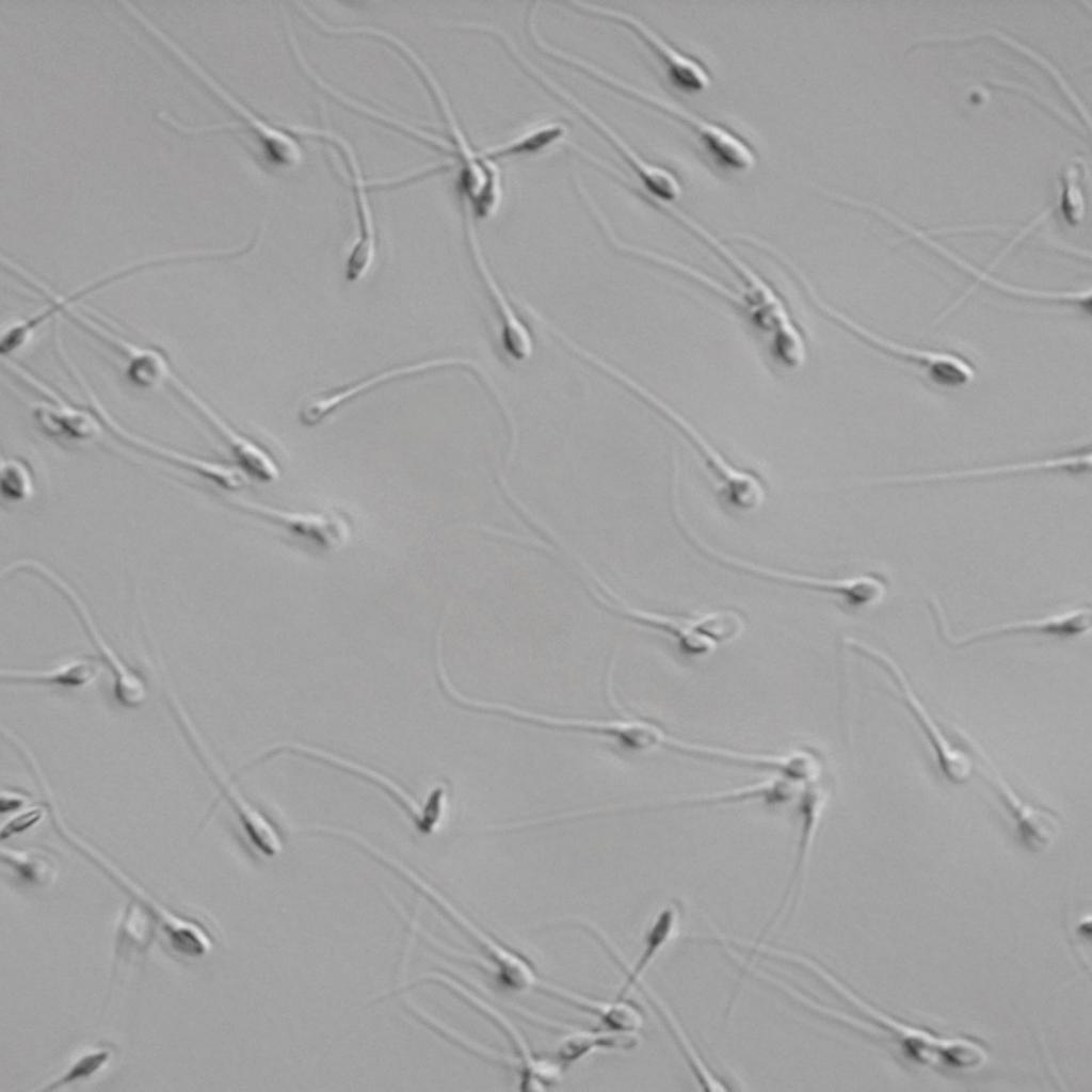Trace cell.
I'll use <instances>...</instances> for the list:
<instances>
[{
    "label": "cell",
    "mask_w": 1092,
    "mask_h": 1092,
    "mask_svg": "<svg viewBox=\"0 0 1092 1092\" xmlns=\"http://www.w3.org/2000/svg\"><path fill=\"white\" fill-rule=\"evenodd\" d=\"M449 986L477 1011L484 1014L501 1030L514 1049L515 1071L518 1076L519 1089L523 1091H544L557 1085L563 1067L555 1059L539 1057L528 1046L519 1030L495 1007L476 993L443 975L430 976Z\"/></svg>",
    "instance_id": "21"
},
{
    "label": "cell",
    "mask_w": 1092,
    "mask_h": 1092,
    "mask_svg": "<svg viewBox=\"0 0 1092 1092\" xmlns=\"http://www.w3.org/2000/svg\"><path fill=\"white\" fill-rule=\"evenodd\" d=\"M283 752L294 753L305 757H309L322 762H326L330 766H334L338 769L351 772L359 777L370 781L371 783L379 786L382 790H385L391 798H394L406 812L410 814L416 829L422 834H431L435 832L441 823L447 805V792L448 788L445 784H437L429 792L427 799L421 804L414 799L408 792L405 791L395 781L375 771L367 766L344 758L340 755L333 754L331 752L318 749L311 745H306L299 742H278L259 754L255 761L263 760L264 758L271 757L275 754Z\"/></svg>",
    "instance_id": "13"
},
{
    "label": "cell",
    "mask_w": 1092,
    "mask_h": 1092,
    "mask_svg": "<svg viewBox=\"0 0 1092 1092\" xmlns=\"http://www.w3.org/2000/svg\"><path fill=\"white\" fill-rule=\"evenodd\" d=\"M17 572H27L38 576L64 596L78 615L102 661L112 672L113 693L117 703L126 708L141 706L147 697L145 680L121 658L105 638L87 604L76 588L53 567L34 558H20L10 562L2 568L1 577Z\"/></svg>",
    "instance_id": "6"
},
{
    "label": "cell",
    "mask_w": 1092,
    "mask_h": 1092,
    "mask_svg": "<svg viewBox=\"0 0 1092 1092\" xmlns=\"http://www.w3.org/2000/svg\"><path fill=\"white\" fill-rule=\"evenodd\" d=\"M52 815L60 834L149 913L175 952L186 958H202L211 950L212 940L204 926L168 910L149 895L97 848L75 833L58 807L53 808Z\"/></svg>",
    "instance_id": "4"
},
{
    "label": "cell",
    "mask_w": 1092,
    "mask_h": 1092,
    "mask_svg": "<svg viewBox=\"0 0 1092 1092\" xmlns=\"http://www.w3.org/2000/svg\"><path fill=\"white\" fill-rule=\"evenodd\" d=\"M822 780H824V777L803 783L798 791L796 802L798 815L800 816V833L796 860L782 903L773 918H771L766 926L762 934H766L769 929L772 928L780 915H782L786 910L787 904L792 902V898L796 897L798 893V888L804 874L807 857L813 847L823 809L828 801L829 791L826 790L828 788L823 784Z\"/></svg>",
    "instance_id": "28"
},
{
    "label": "cell",
    "mask_w": 1092,
    "mask_h": 1092,
    "mask_svg": "<svg viewBox=\"0 0 1092 1092\" xmlns=\"http://www.w3.org/2000/svg\"><path fill=\"white\" fill-rule=\"evenodd\" d=\"M566 131L564 124L548 122L532 127L502 144L491 146L482 152L491 160L509 155L531 154L563 139Z\"/></svg>",
    "instance_id": "38"
},
{
    "label": "cell",
    "mask_w": 1092,
    "mask_h": 1092,
    "mask_svg": "<svg viewBox=\"0 0 1092 1092\" xmlns=\"http://www.w3.org/2000/svg\"><path fill=\"white\" fill-rule=\"evenodd\" d=\"M48 808L41 804H32L22 807L9 815L2 822L0 837L2 840L20 835L37 825L47 815Z\"/></svg>",
    "instance_id": "42"
},
{
    "label": "cell",
    "mask_w": 1092,
    "mask_h": 1092,
    "mask_svg": "<svg viewBox=\"0 0 1092 1092\" xmlns=\"http://www.w3.org/2000/svg\"><path fill=\"white\" fill-rule=\"evenodd\" d=\"M448 696L461 706L479 712L493 713L523 723L564 732H575L604 737L629 751L667 750L672 735L659 725L641 719L588 720L559 718L528 711L514 706L475 700L460 693L449 679L443 682Z\"/></svg>",
    "instance_id": "3"
},
{
    "label": "cell",
    "mask_w": 1092,
    "mask_h": 1092,
    "mask_svg": "<svg viewBox=\"0 0 1092 1092\" xmlns=\"http://www.w3.org/2000/svg\"><path fill=\"white\" fill-rule=\"evenodd\" d=\"M992 82H995V83H997V84H1002V85H1005V86H1010V87H1014V89L1016 87V89H1018V90H1022V91H1025V92H1029V93H1031V94H1032V95H1033V96H1034L1035 98H1038L1039 100H1042V101H1044V102H1047V105H1048V106H1049L1050 108H1053L1054 110H1056V111H1057V112H1058L1059 114H1061V115H1062V116H1064L1065 118H1069V121H1070L1071 123H1073V124L1077 125V124H1076V122H1075V121L1073 119V117H1072L1071 115H1069V114H1067L1066 112H1064V111H1063V110H1062L1061 108L1057 107L1056 105H1049V103H1048V100H1047V99H1045V98H1043V97L1039 96L1038 94H1035V93H1034L1033 91L1029 90L1028 87H1024V86H1022V85H1019V84H1017V83H1014V82H1007V81H998V80H992Z\"/></svg>",
    "instance_id": "44"
},
{
    "label": "cell",
    "mask_w": 1092,
    "mask_h": 1092,
    "mask_svg": "<svg viewBox=\"0 0 1092 1092\" xmlns=\"http://www.w3.org/2000/svg\"><path fill=\"white\" fill-rule=\"evenodd\" d=\"M7 363L17 375L48 397L47 401L32 404L33 417L46 435L69 441H85L100 434L102 422L96 414L94 416L75 407L28 370L10 358Z\"/></svg>",
    "instance_id": "26"
},
{
    "label": "cell",
    "mask_w": 1092,
    "mask_h": 1092,
    "mask_svg": "<svg viewBox=\"0 0 1092 1092\" xmlns=\"http://www.w3.org/2000/svg\"><path fill=\"white\" fill-rule=\"evenodd\" d=\"M679 915L680 906L677 902L664 905L657 913L645 933L639 959L630 969H627V978L619 992V997H624L632 986L641 981L644 973L672 940L679 921Z\"/></svg>",
    "instance_id": "35"
},
{
    "label": "cell",
    "mask_w": 1092,
    "mask_h": 1092,
    "mask_svg": "<svg viewBox=\"0 0 1092 1092\" xmlns=\"http://www.w3.org/2000/svg\"><path fill=\"white\" fill-rule=\"evenodd\" d=\"M844 644L855 654L868 659L889 677L900 697L931 746L943 776L954 785L968 782L973 775L971 756L954 743L930 713L902 667L887 653L860 639L847 637Z\"/></svg>",
    "instance_id": "5"
},
{
    "label": "cell",
    "mask_w": 1092,
    "mask_h": 1092,
    "mask_svg": "<svg viewBox=\"0 0 1092 1092\" xmlns=\"http://www.w3.org/2000/svg\"><path fill=\"white\" fill-rule=\"evenodd\" d=\"M112 1058V1049L108 1046H95L85 1049L58 1076L50 1081L44 1091H53L64 1086L78 1082L99 1073Z\"/></svg>",
    "instance_id": "41"
},
{
    "label": "cell",
    "mask_w": 1092,
    "mask_h": 1092,
    "mask_svg": "<svg viewBox=\"0 0 1092 1092\" xmlns=\"http://www.w3.org/2000/svg\"><path fill=\"white\" fill-rule=\"evenodd\" d=\"M171 705L177 717L180 726L187 735L192 748L208 773L214 780L224 797L236 812L242 828L254 845V847L268 857L278 855L283 850V842L274 825L254 807L239 791L237 786L228 777L224 769L212 756L200 733L197 730L191 717L180 701L171 694Z\"/></svg>",
    "instance_id": "15"
},
{
    "label": "cell",
    "mask_w": 1092,
    "mask_h": 1092,
    "mask_svg": "<svg viewBox=\"0 0 1092 1092\" xmlns=\"http://www.w3.org/2000/svg\"><path fill=\"white\" fill-rule=\"evenodd\" d=\"M131 16L142 27L161 43L170 52L189 70L206 89L221 100L228 109L242 119L247 128L253 130L261 143L270 160L282 166H295L302 161L303 151L294 138L282 129L271 126L264 119L255 114L223 84L218 81L205 67L191 55L173 37L167 35L154 21L148 19L144 13L134 9Z\"/></svg>",
    "instance_id": "8"
},
{
    "label": "cell",
    "mask_w": 1092,
    "mask_h": 1092,
    "mask_svg": "<svg viewBox=\"0 0 1092 1092\" xmlns=\"http://www.w3.org/2000/svg\"><path fill=\"white\" fill-rule=\"evenodd\" d=\"M101 663L91 657H76L44 670L2 669L1 679L14 684L82 688L97 679Z\"/></svg>",
    "instance_id": "33"
},
{
    "label": "cell",
    "mask_w": 1092,
    "mask_h": 1092,
    "mask_svg": "<svg viewBox=\"0 0 1092 1092\" xmlns=\"http://www.w3.org/2000/svg\"><path fill=\"white\" fill-rule=\"evenodd\" d=\"M287 127L294 132L314 135L335 143L348 161L355 195L357 238L347 258L344 276L348 282L356 283L363 279L373 266L376 255V232L371 207L366 194L365 180L355 152L350 143L333 130L305 125H287Z\"/></svg>",
    "instance_id": "20"
},
{
    "label": "cell",
    "mask_w": 1092,
    "mask_h": 1092,
    "mask_svg": "<svg viewBox=\"0 0 1092 1092\" xmlns=\"http://www.w3.org/2000/svg\"><path fill=\"white\" fill-rule=\"evenodd\" d=\"M488 32L500 38L511 54L532 76H534L541 83L562 100L566 101V103L577 110L584 118L595 126L613 146L616 147L617 151L624 156L625 160L633 168L644 187L654 197L658 198L657 202L669 203L681 194L680 181L673 172L644 159L594 111L551 79L539 66L532 63L530 59L519 50L505 31L494 25L488 28Z\"/></svg>",
    "instance_id": "12"
},
{
    "label": "cell",
    "mask_w": 1092,
    "mask_h": 1092,
    "mask_svg": "<svg viewBox=\"0 0 1092 1092\" xmlns=\"http://www.w3.org/2000/svg\"><path fill=\"white\" fill-rule=\"evenodd\" d=\"M614 245L622 251L652 260L656 263H659L662 267L669 268L679 273L685 277L694 280L698 285H702L703 287L709 289L711 292L722 296L723 299L727 300L728 302L736 305L745 312L746 302L740 291L730 289L720 280L716 279L713 276L701 271L700 269L694 268L693 266H690L671 256L663 255L638 245L626 243L621 239H617L614 242Z\"/></svg>",
    "instance_id": "36"
},
{
    "label": "cell",
    "mask_w": 1092,
    "mask_h": 1092,
    "mask_svg": "<svg viewBox=\"0 0 1092 1092\" xmlns=\"http://www.w3.org/2000/svg\"><path fill=\"white\" fill-rule=\"evenodd\" d=\"M470 214L471 213L466 210V225L470 248L478 270L480 271L481 276L483 277L489 292L492 293L494 300L496 301L501 311V316L504 321V328L502 331V340L504 343V348L508 351V353L515 359H528L533 354V342L531 335L527 327L515 315L512 306L509 304L507 298L504 296L503 291L495 280V277L493 276L492 272L489 271L484 255L482 253L478 235Z\"/></svg>",
    "instance_id": "31"
},
{
    "label": "cell",
    "mask_w": 1092,
    "mask_h": 1092,
    "mask_svg": "<svg viewBox=\"0 0 1092 1092\" xmlns=\"http://www.w3.org/2000/svg\"><path fill=\"white\" fill-rule=\"evenodd\" d=\"M0 489L2 498L12 503L30 500L35 492V481L29 463L18 456L2 457Z\"/></svg>",
    "instance_id": "40"
},
{
    "label": "cell",
    "mask_w": 1092,
    "mask_h": 1092,
    "mask_svg": "<svg viewBox=\"0 0 1092 1092\" xmlns=\"http://www.w3.org/2000/svg\"><path fill=\"white\" fill-rule=\"evenodd\" d=\"M1 861L26 885L44 884L53 871L50 860L36 850L2 847Z\"/></svg>",
    "instance_id": "39"
},
{
    "label": "cell",
    "mask_w": 1092,
    "mask_h": 1092,
    "mask_svg": "<svg viewBox=\"0 0 1092 1092\" xmlns=\"http://www.w3.org/2000/svg\"><path fill=\"white\" fill-rule=\"evenodd\" d=\"M66 311L76 323L112 343L123 353L126 363V376L133 385L149 389L159 387L166 382L170 383L174 372L162 352L127 340L75 307H70Z\"/></svg>",
    "instance_id": "27"
},
{
    "label": "cell",
    "mask_w": 1092,
    "mask_h": 1092,
    "mask_svg": "<svg viewBox=\"0 0 1092 1092\" xmlns=\"http://www.w3.org/2000/svg\"><path fill=\"white\" fill-rule=\"evenodd\" d=\"M449 366H467L473 368L484 379L494 394L498 392L499 389L495 385L494 381L477 360L468 357L445 356L395 366L362 379L355 383L314 396L301 406L298 414L299 420L304 427H316L342 405L372 389H375L376 387H381L396 380L410 378L430 370Z\"/></svg>",
    "instance_id": "16"
},
{
    "label": "cell",
    "mask_w": 1092,
    "mask_h": 1092,
    "mask_svg": "<svg viewBox=\"0 0 1092 1092\" xmlns=\"http://www.w3.org/2000/svg\"><path fill=\"white\" fill-rule=\"evenodd\" d=\"M624 608L636 621L669 636L682 654L691 657L713 653L719 644L736 640L745 629L744 616L735 609L673 614Z\"/></svg>",
    "instance_id": "11"
},
{
    "label": "cell",
    "mask_w": 1092,
    "mask_h": 1092,
    "mask_svg": "<svg viewBox=\"0 0 1092 1092\" xmlns=\"http://www.w3.org/2000/svg\"><path fill=\"white\" fill-rule=\"evenodd\" d=\"M674 516L685 539L704 557L717 564L753 578L772 581L792 588L824 593L836 597L853 609L880 604L888 590V579L883 574L863 573L842 577H822L791 573L762 565L717 549L703 540L686 520L679 505L675 503Z\"/></svg>",
    "instance_id": "1"
},
{
    "label": "cell",
    "mask_w": 1092,
    "mask_h": 1092,
    "mask_svg": "<svg viewBox=\"0 0 1092 1092\" xmlns=\"http://www.w3.org/2000/svg\"><path fill=\"white\" fill-rule=\"evenodd\" d=\"M801 785L785 777L772 775L766 781L741 788L682 798L672 803L671 806L688 808L748 801H760L770 805L785 804L796 800Z\"/></svg>",
    "instance_id": "32"
},
{
    "label": "cell",
    "mask_w": 1092,
    "mask_h": 1092,
    "mask_svg": "<svg viewBox=\"0 0 1092 1092\" xmlns=\"http://www.w3.org/2000/svg\"><path fill=\"white\" fill-rule=\"evenodd\" d=\"M31 803L30 797L19 790L3 789L0 798V813L12 814Z\"/></svg>",
    "instance_id": "43"
},
{
    "label": "cell",
    "mask_w": 1092,
    "mask_h": 1092,
    "mask_svg": "<svg viewBox=\"0 0 1092 1092\" xmlns=\"http://www.w3.org/2000/svg\"><path fill=\"white\" fill-rule=\"evenodd\" d=\"M649 404L668 418L694 448L727 504L741 512H752L762 505L767 492L758 473L730 462L692 421L659 396H652Z\"/></svg>",
    "instance_id": "9"
},
{
    "label": "cell",
    "mask_w": 1092,
    "mask_h": 1092,
    "mask_svg": "<svg viewBox=\"0 0 1092 1092\" xmlns=\"http://www.w3.org/2000/svg\"><path fill=\"white\" fill-rule=\"evenodd\" d=\"M565 63L578 67L596 79L687 122L691 128L696 130L710 151L724 164L736 170H749L754 166L756 162L754 150L743 139L729 129L690 111L671 99L631 84L578 55L567 54Z\"/></svg>",
    "instance_id": "10"
},
{
    "label": "cell",
    "mask_w": 1092,
    "mask_h": 1092,
    "mask_svg": "<svg viewBox=\"0 0 1092 1092\" xmlns=\"http://www.w3.org/2000/svg\"><path fill=\"white\" fill-rule=\"evenodd\" d=\"M379 36L389 41L412 61L432 91L452 139L450 151L455 156V163L459 166L457 182L465 209L471 215L475 214L481 219L492 218L497 212L501 200L499 170L493 160L485 157L482 151L476 150L470 144L445 91L425 62L398 36L384 30L379 33Z\"/></svg>",
    "instance_id": "2"
},
{
    "label": "cell",
    "mask_w": 1092,
    "mask_h": 1092,
    "mask_svg": "<svg viewBox=\"0 0 1092 1092\" xmlns=\"http://www.w3.org/2000/svg\"><path fill=\"white\" fill-rule=\"evenodd\" d=\"M75 379L86 394L93 411H95L103 425L123 441L147 454L190 471L224 491L234 492L246 483L247 478L237 466L188 454L157 444L127 430L107 411L81 372L77 373Z\"/></svg>",
    "instance_id": "17"
},
{
    "label": "cell",
    "mask_w": 1092,
    "mask_h": 1092,
    "mask_svg": "<svg viewBox=\"0 0 1092 1092\" xmlns=\"http://www.w3.org/2000/svg\"><path fill=\"white\" fill-rule=\"evenodd\" d=\"M986 780L1010 817L1018 842L1029 852L1049 849L1061 831V819L1049 807L1037 804L1018 792L986 758Z\"/></svg>",
    "instance_id": "22"
},
{
    "label": "cell",
    "mask_w": 1092,
    "mask_h": 1092,
    "mask_svg": "<svg viewBox=\"0 0 1092 1092\" xmlns=\"http://www.w3.org/2000/svg\"><path fill=\"white\" fill-rule=\"evenodd\" d=\"M778 261L788 268L799 280L808 299L819 310L854 335L889 353L917 363L938 385L958 388L966 386L975 380V368L965 358L949 352L906 346L873 332L824 301L807 276L786 255L781 254Z\"/></svg>",
    "instance_id": "7"
},
{
    "label": "cell",
    "mask_w": 1092,
    "mask_h": 1092,
    "mask_svg": "<svg viewBox=\"0 0 1092 1092\" xmlns=\"http://www.w3.org/2000/svg\"><path fill=\"white\" fill-rule=\"evenodd\" d=\"M537 990L596 1017L607 1029L638 1034L643 1026V1015L640 1009L623 997L613 1000L592 998L543 981L539 984Z\"/></svg>",
    "instance_id": "30"
},
{
    "label": "cell",
    "mask_w": 1092,
    "mask_h": 1092,
    "mask_svg": "<svg viewBox=\"0 0 1092 1092\" xmlns=\"http://www.w3.org/2000/svg\"><path fill=\"white\" fill-rule=\"evenodd\" d=\"M157 927L149 913L132 900L126 908L116 931L118 957L140 954L145 951L155 936Z\"/></svg>",
    "instance_id": "37"
},
{
    "label": "cell",
    "mask_w": 1092,
    "mask_h": 1092,
    "mask_svg": "<svg viewBox=\"0 0 1092 1092\" xmlns=\"http://www.w3.org/2000/svg\"><path fill=\"white\" fill-rule=\"evenodd\" d=\"M862 206H863V208H867V209H871V210L876 211L881 216L887 219L892 223H894L897 226L901 227L904 231L911 234L913 237H915L916 239H918L922 243L927 244L932 250L936 251L937 253L943 255L945 258H947L948 260H950L954 264H957L959 268L963 269L964 271L968 272L969 274L974 275L977 278V280L974 284V286H971L965 293H963V295H961L960 299L957 300V302H954L948 309H946L947 314L952 312L960 304H962L964 302V300H966L974 292V290L978 287V285L980 283H985V284H987V285H990L992 287H995V288H997V289H999V290H1001L1003 292L1011 293V294H1014V295H1019V296H1025V298H1030V299H1038V300H1040L1042 298L1043 293H1042L1041 290L1031 289V288H1025V287L1012 285V284L1006 283V282H1003L1001 279L995 278L994 276L991 275V273H989L986 271H983V270L977 268L976 266L971 264L970 262H968L964 258L960 257L959 255H957L956 253L951 252L950 250H948L944 245L940 244L938 242H936L933 239H931L930 237H928L921 230H918L915 227L909 225L906 222L900 220L896 215L889 214L890 212H888L887 210H885V209H883V208H881V207H879V206H877L874 204L867 203V202H864Z\"/></svg>",
    "instance_id": "34"
},
{
    "label": "cell",
    "mask_w": 1092,
    "mask_h": 1092,
    "mask_svg": "<svg viewBox=\"0 0 1092 1092\" xmlns=\"http://www.w3.org/2000/svg\"><path fill=\"white\" fill-rule=\"evenodd\" d=\"M170 383L219 434L246 478L261 483H272L279 478L280 468L267 449L235 429L176 374Z\"/></svg>",
    "instance_id": "23"
},
{
    "label": "cell",
    "mask_w": 1092,
    "mask_h": 1092,
    "mask_svg": "<svg viewBox=\"0 0 1092 1092\" xmlns=\"http://www.w3.org/2000/svg\"><path fill=\"white\" fill-rule=\"evenodd\" d=\"M573 4L581 11L603 16L629 28L658 54L665 64L671 78L680 86L703 90L710 84V75L702 63L672 45L636 15L591 2L573 1Z\"/></svg>",
    "instance_id": "24"
},
{
    "label": "cell",
    "mask_w": 1092,
    "mask_h": 1092,
    "mask_svg": "<svg viewBox=\"0 0 1092 1092\" xmlns=\"http://www.w3.org/2000/svg\"><path fill=\"white\" fill-rule=\"evenodd\" d=\"M231 502L254 518L319 550H338L351 536L350 521L340 512L288 511L243 498H235Z\"/></svg>",
    "instance_id": "18"
},
{
    "label": "cell",
    "mask_w": 1092,
    "mask_h": 1092,
    "mask_svg": "<svg viewBox=\"0 0 1092 1092\" xmlns=\"http://www.w3.org/2000/svg\"><path fill=\"white\" fill-rule=\"evenodd\" d=\"M528 1017L539 1019L547 1026L563 1030L559 1040L555 1060L564 1069L585 1058L596 1050H626L633 1048L638 1041L637 1033H625L610 1029H583L558 1024L545 1017L525 1012Z\"/></svg>",
    "instance_id": "29"
},
{
    "label": "cell",
    "mask_w": 1092,
    "mask_h": 1092,
    "mask_svg": "<svg viewBox=\"0 0 1092 1092\" xmlns=\"http://www.w3.org/2000/svg\"><path fill=\"white\" fill-rule=\"evenodd\" d=\"M927 603L941 638L953 647H965L1017 633L1074 638L1083 636L1091 629L1090 607H1076L1044 616L995 624L958 636L951 631L940 600L931 596Z\"/></svg>",
    "instance_id": "14"
},
{
    "label": "cell",
    "mask_w": 1092,
    "mask_h": 1092,
    "mask_svg": "<svg viewBox=\"0 0 1092 1092\" xmlns=\"http://www.w3.org/2000/svg\"><path fill=\"white\" fill-rule=\"evenodd\" d=\"M1091 467V451H1077L1051 457L1030 460L1025 462L981 466L974 468L956 469L948 471H936L930 473H914L885 477L878 480L880 484H921L946 481H963L994 477L1022 476L1032 472L1060 471L1073 475L1085 473Z\"/></svg>",
    "instance_id": "25"
},
{
    "label": "cell",
    "mask_w": 1092,
    "mask_h": 1092,
    "mask_svg": "<svg viewBox=\"0 0 1092 1092\" xmlns=\"http://www.w3.org/2000/svg\"><path fill=\"white\" fill-rule=\"evenodd\" d=\"M410 878L473 940L487 958L495 978L501 986L514 992L537 989L542 980L527 958L485 932L416 874L412 872Z\"/></svg>",
    "instance_id": "19"
}]
</instances>
